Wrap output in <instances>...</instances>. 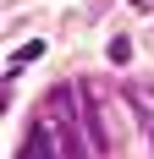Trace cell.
Returning a JSON list of instances; mask_svg holds the SVG:
<instances>
[{"mask_svg":"<svg viewBox=\"0 0 154 159\" xmlns=\"http://www.w3.org/2000/svg\"><path fill=\"white\" fill-rule=\"evenodd\" d=\"M50 110H55V143H61L66 159H88V148H83V137H77V121H72V88H55V99H50Z\"/></svg>","mask_w":154,"mask_h":159,"instance_id":"obj_1","label":"cell"},{"mask_svg":"<svg viewBox=\"0 0 154 159\" xmlns=\"http://www.w3.org/2000/svg\"><path fill=\"white\" fill-rule=\"evenodd\" d=\"M17 159H66V154H61L55 143H50V132H44V126H28V137H22Z\"/></svg>","mask_w":154,"mask_h":159,"instance_id":"obj_2","label":"cell"},{"mask_svg":"<svg viewBox=\"0 0 154 159\" xmlns=\"http://www.w3.org/2000/svg\"><path fill=\"white\" fill-rule=\"evenodd\" d=\"M39 49H44V44H22V49H17V61H11V71H17V66H28L33 55H39Z\"/></svg>","mask_w":154,"mask_h":159,"instance_id":"obj_3","label":"cell"}]
</instances>
